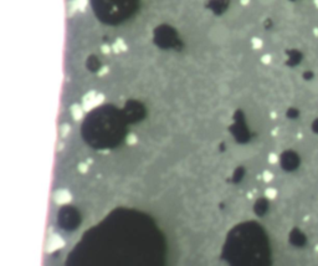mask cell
Here are the masks:
<instances>
[{
  "label": "cell",
  "instance_id": "obj_1",
  "mask_svg": "<svg viewBox=\"0 0 318 266\" xmlns=\"http://www.w3.org/2000/svg\"><path fill=\"white\" fill-rule=\"evenodd\" d=\"M96 14L106 22H119L136 9L137 0H92Z\"/></svg>",
  "mask_w": 318,
  "mask_h": 266
},
{
  "label": "cell",
  "instance_id": "obj_2",
  "mask_svg": "<svg viewBox=\"0 0 318 266\" xmlns=\"http://www.w3.org/2000/svg\"><path fill=\"white\" fill-rule=\"evenodd\" d=\"M227 36H229V32H227L226 28H224L221 25H218V26H215V28H212L210 31L211 41L212 42H216V44L225 42Z\"/></svg>",
  "mask_w": 318,
  "mask_h": 266
},
{
  "label": "cell",
  "instance_id": "obj_3",
  "mask_svg": "<svg viewBox=\"0 0 318 266\" xmlns=\"http://www.w3.org/2000/svg\"><path fill=\"white\" fill-rule=\"evenodd\" d=\"M63 240L61 236H58V235H51L50 239H48V244H47V250L48 251H54V250H57L60 248H62L63 246Z\"/></svg>",
  "mask_w": 318,
  "mask_h": 266
},
{
  "label": "cell",
  "instance_id": "obj_4",
  "mask_svg": "<svg viewBox=\"0 0 318 266\" xmlns=\"http://www.w3.org/2000/svg\"><path fill=\"white\" fill-rule=\"evenodd\" d=\"M71 193L67 192V190H58L56 192L55 194V201L57 203L58 205H63V204H67L71 201Z\"/></svg>",
  "mask_w": 318,
  "mask_h": 266
},
{
  "label": "cell",
  "instance_id": "obj_5",
  "mask_svg": "<svg viewBox=\"0 0 318 266\" xmlns=\"http://www.w3.org/2000/svg\"><path fill=\"white\" fill-rule=\"evenodd\" d=\"M78 170H81L82 173H86V172H87V164L81 163L80 166H78Z\"/></svg>",
  "mask_w": 318,
  "mask_h": 266
},
{
  "label": "cell",
  "instance_id": "obj_6",
  "mask_svg": "<svg viewBox=\"0 0 318 266\" xmlns=\"http://www.w3.org/2000/svg\"><path fill=\"white\" fill-rule=\"evenodd\" d=\"M313 4H315V6L318 7V0H313Z\"/></svg>",
  "mask_w": 318,
  "mask_h": 266
},
{
  "label": "cell",
  "instance_id": "obj_7",
  "mask_svg": "<svg viewBox=\"0 0 318 266\" xmlns=\"http://www.w3.org/2000/svg\"><path fill=\"white\" fill-rule=\"evenodd\" d=\"M313 32H315L316 35H318V29H315V30H313Z\"/></svg>",
  "mask_w": 318,
  "mask_h": 266
}]
</instances>
